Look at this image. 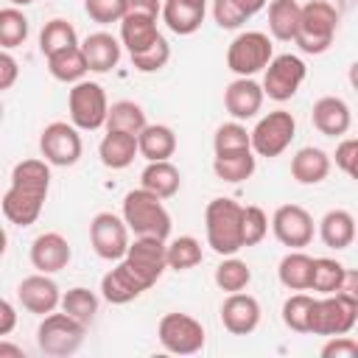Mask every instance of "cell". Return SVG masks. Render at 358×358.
Segmentation results:
<instances>
[{"mask_svg":"<svg viewBox=\"0 0 358 358\" xmlns=\"http://www.w3.org/2000/svg\"><path fill=\"white\" fill-rule=\"evenodd\" d=\"M84 336H87L84 322L73 319L64 310H59V313L53 310V313L42 316V322L36 327V347H39V352H45L50 358H67L81 350Z\"/></svg>","mask_w":358,"mask_h":358,"instance_id":"obj_6","label":"cell"},{"mask_svg":"<svg viewBox=\"0 0 358 358\" xmlns=\"http://www.w3.org/2000/svg\"><path fill=\"white\" fill-rule=\"evenodd\" d=\"M255 165H257V157L252 148H243V151H229V154H215L213 159V171L221 182H229V185H238V182H246L252 173H255Z\"/></svg>","mask_w":358,"mask_h":358,"instance_id":"obj_33","label":"cell"},{"mask_svg":"<svg viewBox=\"0 0 358 358\" xmlns=\"http://www.w3.org/2000/svg\"><path fill=\"white\" fill-rule=\"evenodd\" d=\"M201 257H204L201 243L193 235H179L168 243V268H173V271L196 268L201 263Z\"/></svg>","mask_w":358,"mask_h":358,"instance_id":"obj_39","label":"cell"},{"mask_svg":"<svg viewBox=\"0 0 358 358\" xmlns=\"http://www.w3.org/2000/svg\"><path fill=\"white\" fill-rule=\"evenodd\" d=\"M338 28V11L330 0H310L302 6V20L296 31V45L308 56H319L333 45Z\"/></svg>","mask_w":358,"mask_h":358,"instance_id":"obj_5","label":"cell"},{"mask_svg":"<svg viewBox=\"0 0 358 358\" xmlns=\"http://www.w3.org/2000/svg\"><path fill=\"white\" fill-rule=\"evenodd\" d=\"M355 235H358V221L347 210H338V207L336 210H327L322 215V221H319V238H322V243L330 246V249H336V252L352 246Z\"/></svg>","mask_w":358,"mask_h":358,"instance_id":"obj_25","label":"cell"},{"mask_svg":"<svg viewBox=\"0 0 358 358\" xmlns=\"http://www.w3.org/2000/svg\"><path fill=\"white\" fill-rule=\"evenodd\" d=\"M17 299L28 313H36V316H48L56 308H62V291H59L56 280L50 274H42V271L20 280Z\"/></svg>","mask_w":358,"mask_h":358,"instance_id":"obj_16","label":"cell"},{"mask_svg":"<svg viewBox=\"0 0 358 358\" xmlns=\"http://www.w3.org/2000/svg\"><path fill=\"white\" fill-rule=\"evenodd\" d=\"M81 129L64 120H53L42 129L39 134V154L56 168H70L81 159L84 143H81Z\"/></svg>","mask_w":358,"mask_h":358,"instance_id":"obj_12","label":"cell"},{"mask_svg":"<svg viewBox=\"0 0 358 358\" xmlns=\"http://www.w3.org/2000/svg\"><path fill=\"white\" fill-rule=\"evenodd\" d=\"M296 137V117L285 109H274L268 115H263L255 129H252V151L257 157H266V159H274L280 157L291 140Z\"/></svg>","mask_w":358,"mask_h":358,"instance_id":"obj_11","label":"cell"},{"mask_svg":"<svg viewBox=\"0 0 358 358\" xmlns=\"http://www.w3.org/2000/svg\"><path fill=\"white\" fill-rule=\"evenodd\" d=\"M126 14L162 17V3H159V0H126Z\"/></svg>","mask_w":358,"mask_h":358,"instance_id":"obj_49","label":"cell"},{"mask_svg":"<svg viewBox=\"0 0 358 358\" xmlns=\"http://www.w3.org/2000/svg\"><path fill=\"white\" fill-rule=\"evenodd\" d=\"M347 81H350V87L358 92V59L350 64V70H347Z\"/></svg>","mask_w":358,"mask_h":358,"instance_id":"obj_53","label":"cell"},{"mask_svg":"<svg viewBox=\"0 0 358 358\" xmlns=\"http://www.w3.org/2000/svg\"><path fill=\"white\" fill-rule=\"evenodd\" d=\"M157 338L173 355H196V352L204 350L207 333H204V324L199 319H193L190 313L173 310V313H165L159 319Z\"/></svg>","mask_w":358,"mask_h":358,"instance_id":"obj_10","label":"cell"},{"mask_svg":"<svg viewBox=\"0 0 358 358\" xmlns=\"http://www.w3.org/2000/svg\"><path fill=\"white\" fill-rule=\"evenodd\" d=\"M322 358H358V338L352 336H330L327 344L319 350Z\"/></svg>","mask_w":358,"mask_h":358,"instance_id":"obj_47","label":"cell"},{"mask_svg":"<svg viewBox=\"0 0 358 358\" xmlns=\"http://www.w3.org/2000/svg\"><path fill=\"white\" fill-rule=\"evenodd\" d=\"M140 187L157 193L159 199H171L179 193L182 187V173L171 159H159V162H148L140 173Z\"/></svg>","mask_w":358,"mask_h":358,"instance_id":"obj_27","label":"cell"},{"mask_svg":"<svg viewBox=\"0 0 358 358\" xmlns=\"http://www.w3.org/2000/svg\"><path fill=\"white\" fill-rule=\"evenodd\" d=\"M109 98L103 92V87L98 81H78L73 84V90L67 92V112H70V123L78 126L81 131H95L101 126H106L109 117Z\"/></svg>","mask_w":358,"mask_h":358,"instance_id":"obj_7","label":"cell"},{"mask_svg":"<svg viewBox=\"0 0 358 358\" xmlns=\"http://www.w3.org/2000/svg\"><path fill=\"white\" fill-rule=\"evenodd\" d=\"M120 48H123V42L115 39L112 34H106V31L90 34L81 42V50L87 56L90 73H109V70H115L117 62H120Z\"/></svg>","mask_w":358,"mask_h":358,"instance_id":"obj_22","label":"cell"},{"mask_svg":"<svg viewBox=\"0 0 358 358\" xmlns=\"http://www.w3.org/2000/svg\"><path fill=\"white\" fill-rule=\"evenodd\" d=\"M213 280H215V285H218L221 291L238 294V291H246V285L252 282V268H249L243 260H238L235 255H229V257H224V260L215 266Z\"/></svg>","mask_w":358,"mask_h":358,"instance_id":"obj_37","label":"cell"},{"mask_svg":"<svg viewBox=\"0 0 358 358\" xmlns=\"http://www.w3.org/2000/svg\"><path fill=\"white\" fill-rule=\"evenodd\" d=\"M137 154H140V140H137V134H129V131H106L98 145L101 162L112 171L129 168Z\"/></svg>","mask_w":358,"mask_h":358,"instance_id":"obj_24","label":"cell"},{"mask_svg":"<svg viewBox=\"0 0 358 358\" xmlns=\"http://www.w3.org/2000/svg\"><path fill=\"white\" fill-rule=\"evenodd\" d=\"M355 338H358V324H355Z\"/></svg>","mask_w":358,"mask_h":358,"instance_id":"obj_55","label":"cell"},{"mask_svg":"<svg viewBox=\"0 0 358 358\" xmlns=\"http://www.w3.org/2000/svg\"><path fill=\"white\" fill-rule=\"evenodd\" d=\"M207 0H162V22L179 36H190L201 28Z\"/></svg>","mask_w":358,"mask_h":358,"instance_id":"obj_21","label":"cell"},{"mask_svg":"<svg viewBox=\"0 0 358 358\" xmlns=\"http://www.w3.org/2000/svg\"><path fill=\"white\" fill-rule=\"evenodd\" d=\"M268 0H213V20L224 31L241 28L246 20H252L257 11L266 8Z\"/></svg>","mask_w":358,"mask_h":358,"instance_id":"obj_32","label":"cell"},{"mask_svg":"<svg viewBox=\"0 0 358 358\" xmlns=\"http://www.w3.org/2000/svg\"><path fill=\"white\" fill-rule=\"evenodd\" d=\"M313 302L316 296L296 291L282 302V322L288 330L294 333H310V313H313Z\"/></svg>","mask_w":358,"mask_h":358,"instance_id":"obj_38","label":"cell"},{"mask_svg":"<svg viewBox=\"0 0 358 358\" xmlns=\"http://www.w3.org/2000/svg\"><path fill=\"white\" fill-rule=\"evenodd\" d=\"M148 126L145 112L140 103L134 101H115L109 106V117H106V131H129V134H140Z\"/></svg>","mask_w":358,"mask_h":358,"instance_id":"obj_35","label":"cell"},{"mask_svg":"<svg viewBox=\"0 0 358 358\" xmlns=\"http://www.w3.org/2000/svg\"><path fill=\"white\" fill-rule=\"evenodd\" d=\"M0 358H25V352H22V347H17V344H11V341H0Z\"/></svg>","mask_w":358,"mask_h":358,"instance_id":"obj_52","label":"cell"},{"mask_svg":"<svg viewBox=\"0 0 358 358\" xmlns=\"http://www.w3.org/2000/svg\"><path fill=\"white\" fill-rule=\"evenodd\" d=\"M34 0H8V6H31Z\"/></svg>","mask_w":358,"mask_h":358,"instance_id":"obj_54","label":"cell"},{"mask_svg":"<svg viewBox=\"0 0 358 358\" xmlns=\"http://www.w3.org/2000/svg\"><path fill=\"white\" fill-rule=\"evenodd\" d=\"M252 148V131L241 120L221 123L213 134V151L215 154H229V151H243Z\"/></svg>","mask_w":358,"mask_h":358,"instance_id":"obj_42","label":"cell"},{"mask_svg":"<svg viewBox=\"0 0 358 358\" xmlns=\"http://www.w3.org/2000/svg\"><path fill=\"white\" fill-rule=\"evenodd\" d=\"M268 235V215L257 204L243 207V246H257Z\"/></svg>","mask_w":358,"mask_h":358,"instance_id":"obj_44","label":"cell"},{"mask_svg":"<svg viewBox=\"0 0 358 358\" xmlns=\"http://www.w3.org/2000/svg\"><path fill=\"white\" fill-rule=\"evenodd\" d=\"M62 310L70 313L73 319L90 324V322L95 319V313H98V296H95L90 288H84V285L67 288V291L62 294Z\"/></svg>","mask_w":358,"mask_h":358,"instance_id":"obj_41","label":"cell"},{"mask_svg":"<svg viewBox=\"0 0 358 358\" xmlns=\"http://www.w3.org/2000/svg\"><path fill=\"white\" fill-rule=\"evenodd\" d=\"M274 238L288 249H305L313 241V215L302 204H280L271 215Z\"/></svg>","mask_w":358,"mask_h":358,"instance_id":"obj_15","label":"cell"},{"mask_svg":"<svg viewBox=\"0 0 358 358\" xmlns=\"http://www.w3.org/2000/svg\"><path fill=\"white\" fill-rule=\"evenodd\" d=\"M263 101H266L263 84H257L252 76H238L224 90V109L229 112L232 120H249V117H255L263 109Z\"/></svg>","mask_w":358,"mask_h":358,"instance_id":"obj_17","label":"cell"},{"mask_svg":"<svg viewBox=\"0 0 358 358\" xmlns=\"http://www.w3.org/2000/svg\"><path fill=\"white\" fill-rule=\"evenodd\" d=\"M162 201L165 199H159L157 193H151L145 187H137V190H129L123 196L120 215L126 218L129 229L137 238H162V241H168V235H171V213L165 210Z\"/></svg>","mask_w":358,"mask_h":358,"instance_id":"obj_4","label":"cell"},{"mask_svg":"<svg viewBox=\"0 0 358 358\" xmlns=\"http://www.w3.org/2000/svg\"><path fill=\"white\" fill-rule=\"evenodd\" d=\"M310 120H313V129L324 137H344L352 126V112L347 106L344 98H336V95H322L313 109H310Z\"/></svg>","mask_w":358,"mask_h":358,"instance_id":"obj_20","label":"cell"},{"mask_svg":"<svg viewBox=\"0 0 358 358\" xmlns=\"http://www.w3.org/2000/svg\"><path fill=\"white\" fill-rule=\"evenodd\" d=\"M274 59L271 36L263 31H241L227 48V67L235 76H255Z\"/></svg>","mask_w":358,"mask_h":358,"instance_id":"obj_9","label":"cell"},{"mask_svg":"<svg viewBox=\"0 0 358 358\" xmlns=\"http://www.w3.org/2000/svg\"><path fill=\"white\" fill-rule=\"evenodd\" d=\"M137 140H140V157H145L148 162L171 159L173 151H176V134L165 123H148L137 134Z\"/></svg>","mask_w":358,"mask_h":358,"instance_id":"obj_30","label":"cell"},{"mask_svg":"<svg viewBox=\"0 0 358 358\" xmlns=\"http://www.w3.org/2000/svg\"><path fill=\"white\" fill-rule=\"evenodd\" d=\"M129 59H131V67H134L137 73H157V70H162V67L168 64V59H171V45H168L165 36H159L151 48H145V50H140V53H131Z\"/></svg>","mask_w":358,"mask_h":358,"instance_id":"obj_43","label":"cell"},{"mask_svg":"<svg viewBox=\"0 0 358 358\" xmlns=\"http://www.w3.org/2000/svg\"><path fill=\"white\" fill-rule=\"evenodd\" d=\"M333 159H336V165H338L350 179L358 182V137H347V140H341V143L336 145Z\"/></svg>","mask_w":358,"mask_h":358,"instance_id":"obj_46","label":"cell"},{"mask_svg":"<svg viewBox=\"0 0 358 358\" xmlns=\"http://www.w3.org/2000/svg\"><path fill=\"white\" fill-rule=\"evenodd\" d=\"M159 36L162 34L157 28V17H148V14H126L120 20V42L129 50V56L151 48Z\"/></svg>","mask_w":358,"mask_h":358,"instance_id":"obj_26","label":"cell"},{"mask_svg":"<svg viewBox=\"0 0 358 358\" xmlns=\"http://www.w3.org/2000/svg\"><path fill=\"white\" fill-rule=\"evenodd\" d=\"M305 76H308V67H305V62H302L299 56H294V53H280V56H274V59L268 62V67H266L263 92H266L271 101H277V103L291 101V98L296 95V90L302 87Z\"/></svg>","mask_w":358,"mask_h":358,"instance_id":"obj_14","label":"cell"},{"mask_svg":"<svg viewBox=\"0 0 358 358\" xmlns=\"http://www.w3.org/2000/svg\"><path fill=\"white\" fill-rule=\"evenodd\" d=\"M204 232L207 246L221 255H238L243 249V204L229 196H218L204 207Z\"/></svg>","mask_w":358,"mask_h":358,"instance_id":"obj_3","label":"cell"},{"mask_svg":"<svg viewBox=\"0 0 358 358\" xmlns=\"http://www.w3.org/2000/svg\"><path fill=\"white\" fill-rule=\"evenodd\" d=\"M221 324L232 336H249L260 324V302L252 294H227L221 302Z\"/></svg>","mask_w":358,"mask_h":358,"instance_id":"obj_18","label":"cell"},{"mask_svg":"<svg viewBox=\"0 0 358 358\" xmlns=\"http://www.w3.org/2000/svg\"><path fill=\"white\" fill-rule=\"evenodd\" d=\"M358 324V302L344 294H324L313 302L310 333L313 336H344Z\"/></svg>","mask_w":358,"mask_h":358,"instance_id":"obj_8","label":"cell"},{"mask_svg":"<svg viewBox=\"0 0 358 358\" xmlns=\"http://www.w3.org/2000/svg\"><path fill=\"white\" fill-rule=\"evenodd\" d=\"M338 294H344V296H350L352 302H358V268H347V271H344V280H341Z\"/></svg>","mask_w":358,"mask_h":358,"instance_id":"obj_51","label":"cell"},{"mask_svg":"<svg viewBox=\"0 0 358 358\" xmlns=\"http://www.w3.org/2000/svg\"><path fill=\"white\" fill-rule=\"evenodd\" d=\"M168 268V243L162 238H134L126 257L117 260L101 280V296L112 305H126L148 291Z\"/></svg>","mask_w":358,"mask_h":358,"instance_id":"obj_1","label":"cell"},{"mask_svg":"<svg viewBox=\"0 0 358 358\" xmlns=\"http://www.w3.org/2000/svg\"><path fill=\"white\" fill-rule=\"evenodd\" d=\"M302 20V6L296 0H271L268 3V31L280 42H294Z\"/></svg>","mask_w":358,"mask_h":358,"instance_id":"obj_31","label":"cell"},{"mask_svg":"<svg viewBox=\"0 0 358 358\" xmlns=\"http://www.w3.org/2000/svg\"><path fill=\"white\" fill-rule=\"evenodd\" d=\"M129 224L123 215H115V213H98L92 215L90 221V243H92V252L101 257V260H109V263H117L120 257H126L131 241H129Z\"/></svg>","mask_w":358,"mask_h":358,"instance_id":"obj_13","label":"cell"},{"mask_svg":"<svg viewBox=\"0 0 358 358\" xmlns=\"http://www.w3.org/2000/svg\"><path fill=\"white\" fill-rule=\"evenodd\" d=\"M28 34H31V25H28V17L20 11V6L0 8V48L3 50H14L25 45Z\"/></svg>","mask_w":358,"mask_h":358,"instance_id":"obj_36","label":"cell"},{"mask_svg":"<svg viewBox=\"0 0 358 358\" xmlns=\"http://www.w3.org/2000/svg\"><path fill=\"white\" fill-rule=\"evenodd\" d=\"M48 73L62 84L84 81V76L90 73V64H87V56H84L81 45H73V48H64V50L48 56Z\"/></svg>","mask_w":358,"mask_h":358,"instance_id":"obj_28","label":"cell"},{"mask_svg":"<svg viewBox=\"0 0 358 358\" xmlns=\"http://www.w3.org/2000/svg\"><path fill=\"white\" fill-rule=\"evenodd\" d=\"M73 260L70 241L62 232H42L31 243V266L42 274H56Z\"/></svg>","mask_w":358,"mask_h":358,"instance_id":"obj_19","label":"cell"},{"mask_svg":"<svg viewBox=\"0 0 358 358\" xmlns=\"http://www.w3.org/2000/svg\"><path fill=\"white\" fill-rule=\"evenodd\" d=\"M344 266L336 257H313V280H310V291H316L319 296L324 294H336L341 288L344 280Z\"/></svg>","mask_w":358,"mask_h":358,"instance_id":"obj_40","label":"cell"},{"mask_svg":"<svg viewBox=\"0 0 358 358\" xmlns=\"http://www.w3.org/2000/svg\"><path fill=\"white\" fill-rule=\"evenodd\" d=\"M277 277L288 291H310V280H313V257L305 255L302 249H291L280 266H277Z\"/></svg>","mask_w":358,"mask_h":358,"instance_id":"obj_29","label":"cell"},{"mask_svg":"<svg viewBox=\"0 0 358 358\" xmlns=\"http://www.w3.org/2000/svg\"><path fill=\"white\" fill-rule=\"evenodd\" d=\"M84 11L98 25H112L126 17V0H84Z\"/></svg>","mask_w":358,"mask_h":358,"instance_id":"obj_45","label":"cell"},{"mask_svg":"<svg viewBox=\"0 0 358 358\" xmlns=\"http://www.w3.org/2000/svg\"><path fill=\"white\" fill-rule=\"evenodd\" d=\"M73 45H78V34H76L73 22H67L62 17H53V20H48L42 25L39 50H42L45 59L53 56V53H59V50H64V48H73Z\"/></svg>","mask_w":358,"mask_h":358,"instance_id":"obj_34","label":"cell"},{"mask_svg":"<svg viewBox=\"0 0 358 358\" xmlns=\"http://www.w3.org/2000/svg\"><path fill=\"white\" fill-rule=\"evenodd\" d=\"M330 168H333L330 154L316 148V145H305V148H299L291 157V176L299 185H319V182H324Z\"/></svg>","mask_w":358,"mask_h":358,"instance_id":"obj_23","label":"cell"},{"mask_svg":"<svg viewBox=\"0 0 358 358\" xmlns=\"http://www.w3.org/2000/svg\"><path fill=\"white\" fill-rule=\"evenodd\" d=\"M17 327V310L11 299H0V336H8Z\"/></svg>","mask_w":358,"mask_h":358,"instance_id":"obj_50","label":"cell"},{"mask_svg":"<svg viewBox=\"0 0 358 358\" xmlns=\"http://www.w3.org/2000/svg\"><path fill=\"white\" fill-rule=\"evenodd\" d=\"M20 76V64L17 59L11 56V50H3L0 53V90H11L14 81Z\"/></svg>","mask_w":358,"mask_h":358,"instance_id":"obj_48","label":"cell"},{"mask_svg":"<svg viewBox=\"0 0 358 358\" xmlns=\"http://www.w3.org/2000/svg\"><path fill=\"white\" fill-rule=\"evenodd\" d=\"M50 190V162L48 159H22L11 171V185L3 196V215L14 227L36 224Z\"/></svg>","mask_w":358,"mask_h":358,"instance_id":"obj_2","label":"cell"}]
</instances>
